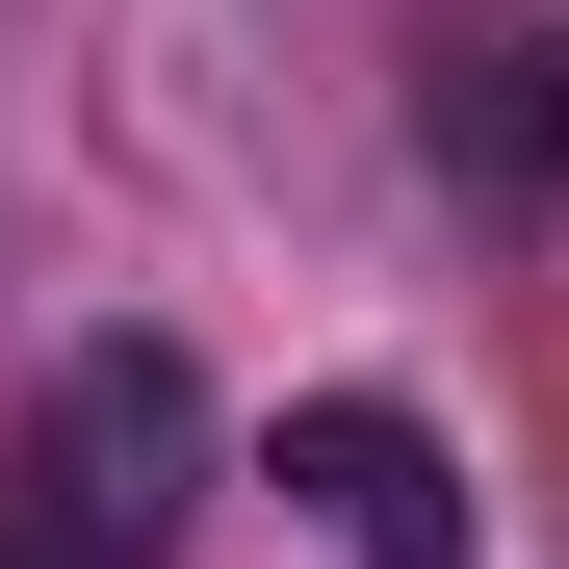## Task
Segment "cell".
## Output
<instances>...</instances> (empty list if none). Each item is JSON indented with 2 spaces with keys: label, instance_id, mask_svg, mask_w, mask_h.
<instances>
[{
  "label": "cell",
  "instance_id": "1",
  "mask_svg": "<svg viewBox=\"0 0 569 569\" xmlns=\"http://www.w3.org/2000/svg\"><path fill=\"white\" fill-rule=\"evenodd\" d=\"M208 492H233V415H208L181 337H78L52 389H27V518H52V569H181Z\"/></svg>",
  "mask_w": 569,
  "mask_h": 569
},
{
  "label": "cell",
  "instance_id": "2",
  "mask_svg": "<svg viewBox=\"0 0 569 569\" xmlns=\"http://www.w3.org/2000/svg\"><path fill=\"white\" fill-rule=\"evenodd\" d=\"M415 181L492 233H569V27H440L415 52Z\"/></svg>",
  "mask_w": 569,
  "mask_h": 569
},
{
  "label": "cell",
  "instance_id": "3",
  "mask_svg": "<svg viewBox=\"0 0 569 569\" xmlns=\"http://www.w3.org/2000/svg\"><path fill=\"white\" fill-rule=\"evenodd\" d=\"M284 518H311L337 569H466V466H440L415 389H311L284 415Z\"/></svg>",
  "mask_w": 569,
  "mask_h": 569
},
{
  "label": "cell",
  "instance_id": "4",
  "mask_svg": "<svg viewBox=\"0 0 569 569\" xmlns=\"http://www.w3.org/2000/svg\"><path fill=\"white\" fill-rule=\"evenodd\" d=\"M0 569H52V518H27V492H0Z\"/></svg>",
  "mask_w": 569,
  "mask_h": 569
}]
</instances>
